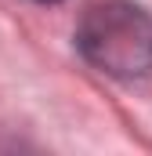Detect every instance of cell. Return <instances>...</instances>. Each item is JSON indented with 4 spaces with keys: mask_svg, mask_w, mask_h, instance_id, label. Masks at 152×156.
<instances>
[{
    "mask_svg": "<svg viewBox=\"0 0 152 156\" xmlns=\"http://www.w3.org/2000/svg\"><path fill=\"white\" fill-rule=\"evenodd\" d=\"M76 47L109 76H145L152 73V18L127 0L91 4L76 26Z\"/></svg>",
    "mask_w": 152,
    "mask_h": 156,
    "instance_id": "6da1fadb",
    "label": "cell"
},
{
    "mask_svg": "<svg viewBox=\"0 0 152 156\" xmlns=\"http://www.w3.org/2000/svg\"><path fill=\"white\" fill-rule=\"evenodd\" d=\"M40 4H54V0H40Z\"/></svg>",
    "mask_w": 152,
    "mask_h": 156,
    "instance_id": "7a4b0ae2",
    "label": "cell"
}]
</instances>
